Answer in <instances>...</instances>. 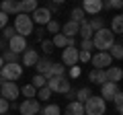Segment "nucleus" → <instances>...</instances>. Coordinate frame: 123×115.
Segmentation results:
<instances>
[{
	"label": "nucleus",
	"mask_w": 123,
	"mask_h": 115,
	"mask_svg": "<svg viewBox=\"0 0 123 115\" xmlns=\"http://www.w3.org/2000/svg\"><path fill=\"white\" fill-rule=\"evenodd\" d=\"M62 64L64 66H76L78 64V47L76 45H68L62 49Z\"/></svg>",
	"instance_id": "9d476101"
},
{
	"label": "nucleus",
	"mask_w": 123,
	"mask_h": 115,
	"mask_svg": "<svg viewBox=\"0 0 123 115\" xmlns=\"http://www.w3.org/2000/svg\"><path fill=\"white\" fill-rule=\"evenodd\" d=\"M88 27H90L92 31H98V29H103V27H105V21H103L101 17H92L90 21H88Z\"/></svg>",
	"instance_id": "7c9ffc66"
},
{
	"label": "nucleus",
	"mask_w": 123,
	"mask_h": 115,
	"mask_svg": "<svg viewBox=\"0 0 123 115\" xmlns=\"http://www.w3.org/2000/svg\"><path fill=\"white\" fill-rule=\"evenodd\" d=\"M41 111V103L39 99H25L18 105V113L21 115H37Z\"/></svg>",
	"instance_id": "6e6552de"
},
{
	"label": "nucleus",
	"mask_w": 123,
	"mask_h": 115,
	"mask_svg": "<svg viewBox=\"0 0 123 115\" xmlns=\"http://www.w3.org/2000/svg\"><path fill=\"white\" fill-rule=\"evenodd\" d=\"M33 86H35V89H43L45 84H47V80H45V76H41V74H35L33 76Z\"/></svg>",
	"instance_id": "e433bc0d"
},
{
	"label": "nucleus",
	"mask_w": 123,
	"mask_h": 115,
	"mask_svg": "<svg viewBox=\"0 0 123 115\" xmlns=\"http://www.w3.org/2000/svg\"><path fill=\"white\" fill-rule=\"evenodd\" d=\"M8 109H10V101H6V99L0 97V115L8 113Z\"/></svg>",
	"instance_id": "ea45409f"
},
{
	"label": "nucleus",
	"mask_w": 123,
	"mask_h": 115,
	"mask_svg": "<svg viewBox=\"0 0 123 115\" xmlns=\"http://www.w3.org/2000/svg\"><path fill=\"white\" fill-rule=\"evenodd\" d=\"M47 89L51 93H60V95H66L68 90H72V84L68 76H53V78H47Z\"/></svg>",
	"instance_id": "20e7f679"
},
{
	"label": "nucleus",
	"mask_w": 123,
	"mask_h": 115,
	"mask_svg": "<svg viewBox=\"0 0 123 115\" xmlns=\"http://www.w3.org/2000/svg\"><path fill=\"white\" fill-rule=\"evenodd\" d=\"M2 66H4V60H2V56H0V70H2Z\"/></svg>",
	"instance_id": "49530a36"
},
{
	"label": "nucleus",
	"mask_w": 123,
	"mask_h": 115,
	"mask_svg": "<svg viewBox=\"0 0 123 115\" xmlns=\"http://www.w3.org/2000/svg\"><path fill=\"white\" fill-rule=\"evenodd\" d=\"M0 10L4 14H18V0H0Z\"/></svg>",
	"instance_id": "4468645a"
},
{
	"label": "nucleus",
	"mask_w": 123,
	"mask_h": 115,
	"mask_svg": "<svg viewBox=\"0 0 123 115\" xmlns=\"http://www.w3.org/2000/svg\"><path fill=\"white\" fill-rule=\"evenodd\" d=\"M113 103H115V111H117L119 115L123 113V93H121V89L115 93V97H113Z\"/></svg>",
	"instance_id": "c85d7f7f"
},
{
	"label": "nucleus",
	"mask_w": 123,
	"mask_h": 115,
	"mask_svg": "<svg viewBox=\"0 0 123 115\" xmlns=\"http://www.w3.org/2000/svg\"><path fill=\"white\" fill-rule=\"evenodd\" d=\"M37 115H39V113H37Z\"/></svg>",
	"instance_id": "de8ad7c7"
},
{
	"label": "nucleus",
	"mask_w": 123,
	"mask_h": 115,
	"mask_svg": "<svg viewBox=\"0 0 123 115\" xmlns=\"http://www.w3.org/2000/svg\"><path fill=\"white\" fill-rule=\"evenodd\" d=\"M113 43H115V35H113L111 29H107V27L94 31V35H92V47H97L98 51H109V47Z\"/></svg>",
	"instance_id": "f257e3e1"
},
{
	"label": "nucleus",
	"mask_w": 123,
	"mask_h": 115,
	"mask_svg": "<svg viewBox=\"0 0 123 115\" xmlns=\"http://www.w3.org/2000/svg\"><path fill=\"white\" fill-rule=\"evenodd\" d=\"M80 8L84 10V14L97 17V14L103 10V0H82V6H80Z\"/></svg>",
	"instance_id": "f8f14e48"
},
{
	"label": "nucleus",
	"mask_w": 123,
	"mask_h": 115,
	"mask_svg": "<svg viewBox=\"0 0 123 115\" xmlns=\"http://www.w3.org/2000/svg\"><path fill=\"white\" fill-rule=\"evenodd\" d=\"M4 115H6V113H4Z\"/></svg>",
	"instance_id": "09e8293b"
},
{
	"label": "nucleus",
	"mask_w": 123,
	"mask_h": 115,
	"mask_svg": "<svg viewBox=\"0 0 123 115\" xmlns=\"http://www.w3.org/2000/svg\"><path fill=\"white\" fill-rule=\"evenodd\" d=\"M80 49H84V51H92V39H82V43H80Z\"/></svg>",
	"instance_id": "79ce46f5"
},
{
	"label": "nucleus",
	"mask_w": 123,
	"mask_h": 115,
	"mask_svg": "<svg viewBox=\"0 0 123 115\" xmlns=\"http://www.w3.org/2000/svg\"><path fill=\"white\" fill-rule=\"evenodd\" d=\"M82 105H84V115H105L107 111V101L101 99L98 95H90Z\"/></svg>",
	"instance_id": "f03ea898"
},
{
	"label": "nucleus",
	"mask_w": 123,
	"mask_h": 115,
	"mask_svg": "<svg viewBox=\"0 0 123 115\" xmlns=\"http://www.w3.org/2000/svg\"><path fill=\"white\" fill-rule=\"evenodd\" d=\"M21 76H23V66H21V62L4 64V66H2V70H0V78H4V80H10V82L18 80Z\"/></svg>",
	"instance_id": "39448f33"
},
{
	"label": "nucleus",
	"mask_w": 123,
	"mask_h": 115,
	"mask_svg": "<svg viewBox=\"0 0 123 115\" xmlns=\"http://www.w3.org/2000/svg\"><path fill=\"white\" fill-rule=\"evenodd\" d=\"M51 43H53V47L64 49V47H68V45H74V39L66 37L64 33H55V35H53V39H51Z\"/></svg>",
	"instance_id": "f3484780"
},
{
	"label": "nucleus",
	"mask_w": 123,
	"mask_h": 115,
	"mask_svg": "<svg viewBox=\"0 0 123 115\" xmlns=\"http://www.w3.org/2000/svg\"><path fill=\"white\" fill-rule=\"evenodd\" d=\"M111 31H113V35H121L123 33V17L121 14L113 17V21H111Z\"/></svg>",
	"instance_id": "393cba45"
},
{
	"label": "nucleus",
	"mask_w": 123,
	"mask_h": 115,
	"mask_svg": "<svg viewBox=\"0 0 123 115\" xmlns=\"http://www.w3.org/2000/svg\"><path fill=\"white\" fill-rule=\"evenodd\" d=\"M49 97H51V90L47 89V84H45L43 89H37V95H35V99H41V101H47Z\"/></svg>",
	"instance_id": "f704fd0d"
},
{
	"label": "nucleus",
	"mask_w": 123,
	"mask_h": 115,
	"mask_svg": "<svg viewBox=\"0 0 123 115\" xmlns=\"http://www.w3.org/2000/svg\"><path fill=\"white\" fill-rule=\"evenodd\" d=\"M90 95H92L90 89H88V86H84V89H80L78 93H76V101H78V103H84L88 97H90Z\"/></svg>",
	"instance_id": "72a5a7b5"
},
{
	"label": "nucleus",
	"mask_w": 123,
	"mask_h": 115,
	"mask_svg": "<svg viewBox=\"0 0 123 115\" xmlns=\"http://www.w3.org/2000/svg\"><path fill=\"white\" fill-rule=\"evenodd\" d=\"M33 25L35 23L31 21V14H25V13H18V14H14V31H17V35H23V37H27V35H31L33 33Z\"/></svg>",
	"instance_id": "7ed1b4c3"
},
{
	"label": "nucleus",
	"mask_w": 123,
	"mask_h": 115,
	"mask_svg": "<svg viewBox=\"0 0 123 115\" xmlns=\"http://www.w3.org/2000/svg\"><path fill=\"white\" fill-rule=\"evenodd\" d=\"M78 23H74V21H68V23H64V25H62V33H64V35L66 37H70V39H74L76 35H78Z\"/></svg>",
	"instance_id": "a211bd4d"
},
{
	"label": "nucleus",
	"mask_w": 123,
	"mask_h": 115,
	"mask_svg": "<svg viewBox=\"0 0 123 115\" xmlns=\"http://www.w3.org/2000/svg\"><path fill=\"white\" fill-rule=\"evenodd\" d=\"M39 113H41V115H62V111H60V107H57L55 103H49V105L41 107Z\"/></svg>",
	"instance_id": "cd10ccee"
},
{
	"label": "nucleus",
	"mask_w": 123,
	"mask_h": 115,
	"mask_svg": "<svg viewBox=\"0 0 123 115\" xmlns=\"http://www.w3.org/2000/svg\"><path fill=\"white\" fill-rule=\"evenodd\" d=\"M18 95H21V89H18L14 82L0 78V97H2V99H6V101H14V99H18Z\"/></svg>",
	"instance_id": "423d86ee"
},
{
	"label": "nucleus",
	"mask_w": 123,
	"mask_h": 115,
	"mask_svg": "<svg viewBox=\"0 0 123 115\" xmlns=\"http://www.w3.org/2000/svg\"><path fill=\"white\" fill-rule=\"evenodd\" d=\"M53 4H64V2H66V0H51Z\"/></svg>",
	"instance_id": "a18cd8bd"
},
{
	"label": "nucleus",
	"mask_w": 123,
	"mask_h": 115,
	"mask_svg": "<svg viewBox=\"0 0 123 115\" xmlns=\"http://www.w3.org/2000/svg\"><path fill=\"white\" fill-rule=\"evenodd\" d=\"M88 80L94 82V84H103V82H107V74H105V70H97V68H92V72L88 74Z\"/></svg>",
	"instance_id": "4be33fe9"
},
{
	"label": "nucleus",
	"mask_w": 123,
	"mask_h": 115,
	"mask_svg": "<svg viewBox=\"0 0 123 115\" xmlns=\"http://www.w3.org/2000/svg\"><path fill=\"white\" fill-rule=\"evenodd\" d=\"M21 95H23L25 99H35V95H37V89L33 86V84H25V86L21 89Z\"/></svg>",
	"instance_id": "c756f323"
},
{
	"label": "nucleus",
	"mask_w": 123,
	"mask_h": 115,
	"mask_svg": "<svg viewBox=\"0 0 123 115\" xmlns=\"http://www.w3.org/2000/svg\"><path fill=\"white\" fill-rule=\"evenodd\" d=\"M41 49H43L45 56H49V53L53 51V43H51V41H47V39H43V41H41Z\"/></svg>",
	"instance_id": "58836bf2"
},
{
	"label": "nucleus",
	"mask_w": 123,
	"mask_h": 115,
	"mask_svg": "<svg viewBox=\"0 0 123 115\" xmlns=\"http://www.w3.org/2000/svg\"><path fill=\"white\" fill-rule=\"evenodd\" d=\"M2 31H4V33H2V37H4L6 41H8L10 37H12V35H17V31H14V27H8V25H6L4 29H2Z\"/></svg>",
	"instance_id": "a19ab883"
},
{
	"label": "nucleus",
	"mask_w": 123,
	"mask_h": 115,
	"mask_svg": "<svg viewBox=\"0 0 123 115\" xmlns=\"http://www.w3.org/2000/svg\"><path fill=\"white\" fill-rule=\"evenodd\" d=\"M8 49L21 56V53L27 49V37H23V35H12V37L8 39Z\"/></svg>",
	"instance_id": "9b49d317"
},
{
	"label": "nucleus",
	"mask_w": 123,
	"mask_h": 115,
	"mask_svg": "<svg viewBox=\"0 0 123 115\" xmlns=\"http://www.w3.org/2000/svg\"><path fill=\"white\" fill-rule=\"evenodd\" d=\"M31 21L35 23V25H47L49 21H51V10L45 8V6H37L33 13H31Z\"/></svg>",
	"instance_id": "1a4fd4ad"
},
{
	"label": "nucleus",
	"mask_w": 123,
	"mask_h": 115,
	"mask_svg": "<svg viewBox=\"0 0 123 115\" xmlns=\"http://www.w3.org/2000/svg\"><path fill=\"white\" fill-rule=\"evenodd\" d=\"M37 6H39L37 0H18V8H21V13H25V14H31Z\"/></svg>",
	"instance_id": "aec40b11"
},
{
	"label": "nucleus",
	"mask_w": 123,
	"mask_h": 115,
	"mask_svg": "<svg viewBox=\"0 0 123 115\" xmlns=\"http://www.w3.org/2000/svg\"><path fill=\"white\" fill-rule=\"evenodd\" d=\"M66 115H84V105L78 101H70L66 105Z\"/></svg>",
	"instance_id": "6ab92c4d"
},
{
	"label": "nucleus",
	"mask_w": 123,
	"mask_h": 115,
	"mask_svg": "<svg viewBox=\"0 0 123 115\" xmlns=\"http://www.w3.org/2000/svg\"><path fill=\"white\" fill-rule=\"evenodd\" d=\"M53 76H66V66H62V64H51V68L47 70V74H45V80L47 78H53Z\"/></svg>",
	"instance_id": "5701e85b"
},
{
	"label": "nucleus",
	"mask_w": 123,
	"mask_h": 115,
	"mask_svg": "<svg viewBox=\"0 0 123 115\" xmlns=\"http://www.w3.org/2000/svg\"><path fill=\"white\" fill-rule=\"evenodd\" d=\"M6 25H8V14H4L2 10H0V29H4Z\"/></svg>",
	"instance_id": "c03bdc74"
},
{
	"label": "nucleus",
	"mask_w": 123,
	"mask_h": 115,
	"mask_svg": "<svg viewBox=\"0 0 123 115\" xmlns=\"http://www.w3.org/2000/svg\"><path fill=\"white\" fill-rule=\"evenodd\" d=\"M78 35H80V39H92L94 31L88 27V21H82V23H80V27H78Z\"/></svg>",
	"instance_id": "b1692460"
},
{
	"label": "nucleus",
	"mask_w": 123,
	"mask_h": 115,
	"mask_svg": "<svg viewBox=\"0 0 123 115\" xmlns=\"http://www.w3.org/2000/svg\"><path fill=\"white\" fill-rule=\"evenodd\" d=\"M82 74V70H80V66H70V78H76V76Z\"/></svg>",
	"instance_id": "37998d69"
},
{
	"label": "nucleus",
	"mask_w": 123,
	"mask_h": 115,
	"mask_svg": "<svg viewBox=\"0 0 123 115\" xmlns=\"http://www.w3.org/2000/svg\"><path fill=\"white\" fill-rule=\"evenodd\" d=\"M45 27H47V33H53V35L62 31V25H60V23L55 21V19H51V21H49V23H47Z\"/></svg>",
	"instance_id": "c9c22d12"
},
{
	"label": "nucleus",
	"mask_w": 123,
	"mask_h": 115,
	"mask_svg": "<svg viewBox=\"0 0 123 115\" xmlns=\"http://www.w3.org/2000/svg\"><path fill=\"white\" fill-rule=\"evenodd\" d=\"M117 90H119V84H117V82H109V80H107V82L101 84V95H98V97L105 99V101H113V97H115Z\"/></svg>",
	"instance_id": "ddd939ff"
},
{
	"label": "nucleus",
	"mask_w": 123,
	"mask_h": 115,
	"mask_svg": "<svg viewBox=\"0 0 123 115\" xmlns=\"http://www.w3.org/2000/svg\"><path fill=\"white\" fill-rule=\"evenodd\" d=\"M123 6V0H103V8H115V10H119Z\"/></svg>",
	"instance_id": "2f4dec72"
},
{
	"label": "nucleus",
	"mask_w": 123,
	"mask_h": 115,
	"mask_svg": "<svg viewBox=\"0 0 123 115\" xmlns=\"http://www.w3.org/2000/svg\"><path fill=\"white\" fill-rule=\"evenodd\" d=\"M109 56L113 58V60H121L123 58V45L119 43V41H115V43L109 47Z\"/></svg>",
	"instance_id": "a878e982"
},
{
	"label": "nucleus",
	"mask_w": 123,
	"mask_h": 115,
	"mask_svg": "<svg viewBox=\"0 0 123 115\" xmlns=\"http://www.w3.org/2000/svg\"><path fill=\"white\" fill-rule=\"evenodd\" d=\"M51 60H49V58H39V60H37V64H35V68H37V74H41V76H45L47 74V70L49 68H51Z\"/></svg>",
	"instance_id": "412c9836"
},
{
	"label": "nucleus",
	"mask_w": 123,
	"mask_h": 115,
	"mask_svg": "<svg viewBox=\"0 0 123 115\" xmlns=\"http://www.w3.org/2000/svg\"><path fill=\"white\" fill-rule=\"evenodd\" d=\"M37 60H39V53L35 51V49H25L23 51V58H21V66H35Z\"/></svg>",
	"instance_id": "2eb2a0df"
},
{
	"label": "nucleus",
	"mask_w": 123,
	"mask_h": 115,
	"mask_svg": "<svg viewBox=\"0 0 123 115\" xmlns=\"http://www.w3.org/2000/svg\"><path fill=\"white\" fill-rule=\"evenodd\" d=\"M70 21H74V23H82V21H86V14H84V10L80 8V6H76V8H72V13H70Z\"/></svg>",
	"instance_id": "bb28decb"
},
{
	"label": "nucleus",
	"mask_w": 123,
	"mask_h": 115,
	"mask_svg": "<svg viewBox=\"0 0 123 115\" xmlns=\"http://www.w3.org/2000/svg\"><path fill=\"white\" fill-rule=\"evenodd\" d=\"M90 56H92L90 51H84V49H78V62H82V64L90 62Z\"/></svg>",
	"instance_id": "4c0bfd02"
},
{
	"label": "nucleus",
	"mask_w": 123,
	"mask_h": 115,
	"mask_svg": "<svg viewBox=\"0 0 123 115\" xmlns=\"http://www.w3.org/2000/svg\"><path fill=\"white\" fill-rule=\"evenodd\" d=\"M2 60H4V64L18 62V53H14V51H10V49H6V51L2 53Z\"/></svg>",
	"instance_id": "473e14b6"
},
{
	"label": "nucleus",
	"mask_w": 123,
	"mask_h": 115,
	"mask_svg": "<svg viewBox=\"0 0 123 115\" xmlns=\"http://www.w3.org/2000/svg\"><path fill=\"white\" fill-rule=\"evenodd\" d=\"M90 62L97 70H107L109 66H113V58L109 56V51H97L94 56H90Z\"/></svg>",
	"instance_id": "0eeeda50"
},
{
	"label": "nucleus",
	"mask_w": 123,
	"mask_h": 115,
	"mask_svg": "<svg viewBox=\"0 0 123 115\" xmlns=\"http://www.w3.org/2000/svg\"><path fill=\"white\" fill-rule=\"evenodd\" d=\"M105 74H107V80H109V82H121V78H123V70L119 66H109L105 70Z\"/></svg>",
	"instance_id": "dca6fc26"
}]
</instances>
